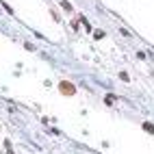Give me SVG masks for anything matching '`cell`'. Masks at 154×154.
<instances>
[{"label": "cell", "instance_id": "cell-1", "mask_svg": "<svg viewBox=\"0 0 154 154\" xmlns=\"http://www.w3.org/2000/svg\"><path fill=\"white\" fill-rule=\"evenodd\" d=\"M59 91H61V96H74L76 87L70 80H61V82H59Z\"/></svg>", "mask_w": 154, "mask_h": 154}, {"label": "cell", "instance_id": "cell-2", "mask_svg": "<svg viewBox=\"0 0 154 154\" xmlns=\"http://www.w3.org/2000/svg\"><path fill=\"white\" fill-rule=\"evenodd\" d=\"M59 4H61V9L63 11H67V13H74V9H72V4L67 2V0H59Z\"/></svg>", "mask_w": 154, "mask_h": 154}, {"label": "cell", "instance_id": "cell-6", "mask_svg": "<svg viewBox=\"0 0 154 154\" xmlns=\"http://www.w3.org/2000/svg\"><path fill=\"white\" fill-rule=\"evenodd\" d=\"M119 78H122L124 82H128V80H130V76H128V74H126V72H122V74H119Z\"/></svg>", "mask_w": 154, "mask_h": 154}, {"label": "cell", "instance_id": "cell-4", "mask_svg": "<svg viewBox=\"0 0 154 154\" xmlns=\"http://www.w3.org/2000/svg\"><path fill=\"white\" fill-rule=\"evenodd\" d=\"M115 100H117V98H115V96H106V98H104V102H106V104H113Z\"/></svg>", "mask_w": 154, "mask_h": 154}, {"label": "cell", "instance_id": "cell-3", "mask_svg": "<svg viewBox=\"0 0 154 154\" xmlns=\"http://www.w3.org/2000/svg\"><path fill=\"white\" fill-rule=\"evenodd\" d=\"M143 130H145V133H150V135H154V124L143 122Z\"/></svg>", "mask_w": 154, "mask_h": 154}, {"label": "cell", "instance_id": "cell-5", "mask_svg": "<svg viewBox=\"0 0 154 154\" xmlns=\"http://www.w3.org/2000/svg\"><path fill=\"white\" fill-rule=\"evenodd\" d=\"M80 22H82V24H85V28H87V33H89V31H91V26H89V22H87L85 18H82V15H80Z\"/></svg>", "mask_w": 154, "mask_h": 154}]
</instances>
